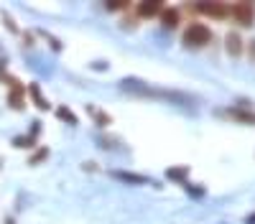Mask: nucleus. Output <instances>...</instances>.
<instances>
[{
  "label": "nucleus",
  "instance_id": "obj_1",
  "mask_svg": "<svg viewBox=\"0 0 255 224\" xmlns=\"http://www.w3.org/2000/svg\"><path fill=\"white\" fill-rule=\"evenodd\" d=\"M212 41V31L204 26V23H191L184 28V36H181V44L186 49H204Z\"/></svg>",
  "mask_w": 255,
  "mask_h": 224
},
{
  "label": "nucleus",
  "instance_id": "obj_2",
  "mask_svg": "<svg viewBox=\"0 0 255 224\" xmlns=\"http://www.w3.org/2000/svg\"><path fill=\"white\" fill-rule=\"evenodd\" d=\"M197 10L215 20H225L232 15V5H225V3H202V5H197Z\"/></svg>",
  "mask_w": 255,
  "mask_h": 224
},
{
  "label": "nucleus",
  "instance_id": "obj_3",
  "mask_svg": "<svg viewBox=\"0 0 255 224\" xmlns=\"http://www.w3.org/2000/svg\"><path fill=\"white\" fill-rule=\"evenodd\" d=\"M232 18L240 26H253L255 23V3H235L232 5Z\"/></svg>",
  "mask_w": 255,
  "mask_h": 224
},
{
  "label": "nucleus",
  "instance_id": "obj_4",
  "mask_svg": "<svg viewBox=\"0 0 255 224\" xmlns=\"http://www.w3.org/2000/svg\"><path fill=\"white\" fill-rule=\"evenodd\" d=\"M225 46H227V54H230L232 59H240V56L245 54V44H243V38H240L238 33H230V36L225 38Z\"/></svg>",
  "mask_w": 255,
  "mask_h": 224
},
{
  "label": "nucleus",
  "instance_id": "obj_5",
  "mask_svg": "<svg viewBox=\"0 0 255 224\" xmlns=\"http://www.w3.org/2000/svg\"><path fill=\"white\" fill-rule=\"evenodd\" d=\"M166 10V5L163 3H143V5H138V15L140 18H161V13Z\"/></svg>",
  "mask_w": 255,
  "mask_h": 224
},
{
  "label": "nucleus",
  "instance_id": "obj_6",
  "mask_svg": "<svg viewBox=\"0 0 255 224\" xmlns=\"http://www.w3.org/2000/svg\"><path fill=\"white\" fill-rule=\"evenodd\" d=\"M225 117H232L235 122H245V125H255V112H245V110H225L220 112Z\"/></svg>",
  "mask_w": 255,
  "mask_h": 224
},
{
  "label": "nucleus",
  "instance_id": "obj_7",
  "mask_svg": "<svg viewBox=\"0 0 255 224\" xmlns=\"http://www.w3.org/2000/svg\"><path fill=\"white\" fill-rule=\"evenodd\" d=\"M179 20H181V13H179L176 8H166V10L161 13V23H163L166 28H174V26H179Z\"/></svg>",
  "mask_w": 255,
  "mask_h": 224
},
{
  "label": "nucleus",
  "instance_id": "obj_8",
  "mask_svg": "<svg viewBox=\"0 0 255 224\" xmlns=\"http://www.w3.org/2000/svg\"><path fill=\"white\" fill-rule=\"evenodd\" d=\"M10 84H13V89H10V107H18L20 110V107H23V87H20L18 81H10Z\"/></svg>",
  "mask_w": 255,
  "mask_h": 224
},
{
  "label": "nucleus",
  "instance_id": "obj_9",
  "mask_svg": "<svg viewBox=\"0 0 255 224\" xmlns=\"http://www.w3.org/2000/svg\"><path fill=\"white\" fill-rule=\"evenodd\" d=\"M31 97H33V102H36V107H41V110H49V102L44 99V94H41L38 84H31Z\"/></svg>",
  "mask_w": 255,
  "mask_h": 224
},
{
  "label": "nucleus",
  "instance_id": "obj_10",
  "mask_svg": "<svg viewBox=\"0 0 255 224\" xmlns=\"http://www.w3.org/2000/svg\"><path fill=\"white\" fill-rule=\"evenodd\" d=\"M90 112H92V115L97 117L95 122H100V125H108V122H110V117H108V115H105V112H95V110H90Z\"/></svg>",
  "mask_w": 255,
  "mask_h": 224
},
{
  "label": "nucleus",
  "instance_id": "obj_11",
  "mask_svg": "<svg viewBox=\"0 0 255 224\" xmlns=\"http://www.w3.org/2000/svg\"><path fill=\"white\" fill-rule=\"evenodd\" d=\"M59 115H61V117H67V122H77V117H74L67 107H59Z\"/></svg>",
  "mask_w": 255,
  "mask_h": 224
},
{
  "label": "nucleus",
  "instance_id": "obj_12",
  "mask_svg": "<svg viewBox=\"0 0 255 224\" xmlns=\"http://www.w3.org/2000/svg\"><path fill=\"white\" fill-rule=\"evenodd\" d=\"M250 54H253V61H255V41H250Z\"/></svg>",
  "mask_w": 255,
  "mask_h": 224
}]
</instances>
